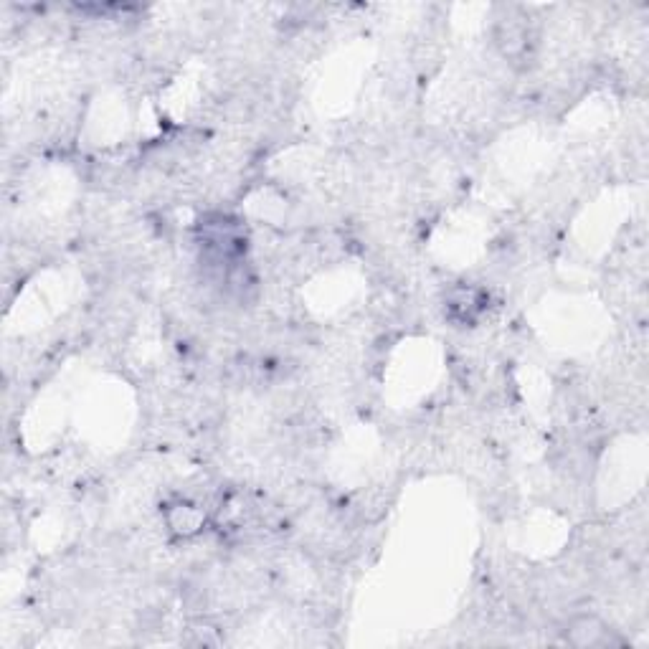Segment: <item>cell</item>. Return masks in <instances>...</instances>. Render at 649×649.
Masks as SVG:
<instances>
[{
	"label": "cell",
	"instance_id": "cell-1",
	"mask_svg": "<svg viewBox=\"0 0 649 649\" xmlns=\"http://www.w3.org/2000/svg\"><path fill=\"white\" fill-rule=\"evenodd\" d=\"M563 642L576 649H614L624 647L627 639L596 614H579L563 629Z\"/></svg>",
	"mask_w": 649,
	"mask_h": 649
},
{
	"label": "cell",
	"instance_id": "cell-2",
	"mask_svg": "<svg viewBox=\"0 0 649 649\" xmlns=\"http://www.w3.org/2000/svg\"><path fill=\"white\" fill-rule=\"evenodd\" d=\"M168 523L178 535H193L203 528V513L196 505L178 502V505H173V510H170Z\"/></svg>",
	"mask_w": 649,
	"mask_h": 649
}]
</instances>
